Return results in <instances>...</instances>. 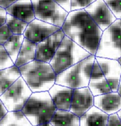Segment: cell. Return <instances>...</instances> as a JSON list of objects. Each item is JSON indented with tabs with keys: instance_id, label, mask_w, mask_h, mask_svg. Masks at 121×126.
I'll return each mask as SVG.
<instances>
[{
	"instance_id": "1",
	"label": "cell",
	"mask_w": 121,
	"mask_h": 126,
	"mask_svg": "<svg viewBox=\"0 0 121 126\" xmlns=\"http://www.w3.org/2000/svg\"><path fill=\"white\" fill-rule=\"evenodd\" d=\"M61 29L65 36L90 55H95L102 31L90 18L84 9L71 11Z\"/></svg>"
},
{
	"instance_id": "2",
	"label": "cell",
	"mask_w": 121,
	"mask_h": 126,
	"mask_svg": "<svg viewBox=\"0 0 121 126\" xmlns=\"http://www.w3.org/2000/svg\"><path fill=\"white\" fill-rule=\"evenodd\" d=\"M19 69L32 93L48 91L55 84L56 74L49 63L35 60Z\"/></svg>"
},
{
	"instance_id": "3",
	"label": "cell",
	"mask_w": 121,
	"mask_h": 126,
	"mask_svg": "<svg viewBox=\"0 0 121 126\" xmlns=\"http://www.w3.org/2000/svg\"><path fill=\"white\" fill-rule=\"evenodd\" d=\"M56 108L48 91L32 93L22 109L23 114L33 126L50 122Z\"/></svg>"
},
{
	"instance_id": "4",
	"label": "cell",
	"mask_w": 121,
	"mask_h": 126,
	"mask_svg": "<svg viewBox=\"0 0 121 126\" xmlns=\"http://www.w3.org/2000/svg\"><path fill=\"white\" fill-rule=\"evenodd\" d=\"M95 60V56L90 55L87 59L61 72L56 75L55 84L73 90L88 87Z\"/></svg>"
},
{
	"instance_id": "5",
	"label": "cell",
	"mask_w": 121,
	"mask_h": 126,
	"mask_svg": "<svg viewBox=\"0 0 121 126\" xmlns=\"http://www.w3.org/2000/svg\"><path fill=\"white\" fill-rule=\"evenodd\" d=\"M90 55L88 51L65 36L49 64L57 75Z\"/></svg>"
},
{
	"instance_id": "6",
	"label": "cell",
	"mask_w": 121,
	"mask_h": 126,
	"mask_svg": "<svg viewBox=\"0 0 121 126\" xmlns=\"http://www.w3.org/2000/svg\"><path fill=\"white\" fill-rule=\"evenodd\" d=\"M121 20L114 23L102 31L95 53V57L118 60L121 58Z\"/></svg>"
},
{
	"instance_id": "7",
	"label": "cell",
	"mask_w": 121,
	"mask_h": 126,
	"mask_svg": "<svg viewBox=\"0 0 121 126\" xmlns=\"http://www.w3.org/2000/svg\"><path fill=\"white\" fill-rule=\"evenodd\" d=\"M31 2L35 19L61 29L69 13L63 10L55 1L31 0Z\"/></svg>"
},
{
	"instance_id": "8",
	"label": "cell",
	"mask_w": 121,
	"mask_h": 126,
	"mask_svg": "<svg viewBox=\"0 0 121 126\" xmlns=\"http://www.w3.org/2000/svg\"><path fill=\"white\" fill-rule=\"evenodd\" d=\"M32 92L22 77H20L0 96V100L8 111H20L30 98Z\"/></svg>"
},
{
	"instance_id": "9",
	"label": "cell",
	"mask_w": 121,
	"mask_h": 126,
	"mask_svg": "<svg viewBox=\"0 0 121 126\" xmlns=\"http://www.w3.org/2000/svg\"><path fill=\"white\" fill-rule=\"evenodd\" d=\"M84 10L101 31L107 29L117 20L103 0H95Z\"/></svg>"
},
{
	"instance_id": "10",
	"label": "cell",
	"mask_w": 121,
	"mask_h": 126,
	"mask_svg": "<svg viewBox=\"0 0 121 126\" xmlns=\"http://www.w3.org/2000/svg\"><path fill=\"white\" fill-rule=\"evenodd\" d=\"M64 37L63 31L60 29L44 41L37 44L35 60L49 63Z\"/></svg>"
},
{
	"instance_id": "11",
	"label": "cell",
	"mask_w": 121,
	"mask_h": 126,
	"mask_svg": "<svg viewBox=\"0 0 121 126\" xmlns=\"http://www.w3.org/2000/svg\"><path fill=\"white\" fill-rule=\"evenodd\" d=\"M60 29V28L51 25L49 23L35 19L27 24L23 36L26 39L37 45L46 39L52 33L58 31Z\"/></svg>"
},
{
	"instance_id": "12",
	"label": "cell",
	"mask_w": 121,
	"mask_h": 126,
	"mask_svg": "<svg viewBox=\"0 0 121 126\" xmlns=\"http://www.w3.org/2000/svg\"><path fill=\"white\" fill-rule=\"evenodd\" d=\"M94 106V96L88 87L74 90L70 111L81 118Z\"/></svg>"
},
{
	"instance_id": "13",
	"label": "cell",
	"mask_w": 121,
	"mask_h": 126,
	"mask_svg": "<svg viewBox=\"0 0 121 126\" xmlns=\"http://www.w3.org/2000/svg\"><path fill=\"white\" fill-rule=\"evenodd\" d=\"M95 61L105 77L112 92H117L120 83L121 65L117 60H113L104 58L95 57Z\"/></svg>"
},
{
	"instance_id": "14",
	"label": "cell",
	"mask_w": 121,
	"mask_h": 126,
	"mask_svg": "<svg viewBox=\"0 0 121 126\" xmlns=\"http://www.w3.org/2000/svg\"><path fill=\"white\" fill-rule=\"evenodd\" d=\"M94 106L107 115L116 114L121 110V96L110 92L94 96Z\"/></svg>"
},
{
	"instance_id": "15",
	"label": "cell",
	"mask_w": 121,
	"mask_h": 126,
	"mask_svg": "<svg viewBox=\"0 0 121 126\" xmlns=\"http://www.w3.org/2000/svg\"><path fill=\"white\" fill-rule=\"evenodd\" d=\"M56 110H70L74 90L60 85L54 84L48 91Z\"/></svg>"
},
{
	"instance_id": "16",
	"label": "cell",
	"mask_w": 121,
	"mask_h": 126,
	"mask_svg": "<svg viewBox=\"0 0 121 126\" xmlns=\"http://www.w3.org/2000/svg\"><path fill=\"white\" fill-rule=\"evenodd\" d=\"M88 89L94 96L105 94L112 92L105 77L101 72L99 64L95 60L88 83Z\"/></svg>"
},
{
	"instance_id": "17",
	"label": "cell",
	"mask_w": 121,
	"mask_h": 126,
	"mask_svg": "<svg viewBox=\"0 0 121 126\" xmlns=\"http://www.w3.org/2000/svg\"><path fill=\"white\" fill-rule=\"evenodd\" d=\"M6 10L7 14H9L27 24L35 19L31 0H18Z\"/></svg>"
},
{
	"instance_id": "18",
	"label": "cell",
	"mask_w": 121,
	"mask_h": 126,
	"mask_svg": "<svg viewBox=\"0 0 121 126\" xmlns=\"http://www.w3.org/2000/svg\"><path fill=\"white\" fill-rule=\"evenodd\" d=\"M109 115L93 106L80 118V126H106Z\"/></svg>"
},
{
	"instance_id": "19",
	"label": "cell",
	"mask_w": 121,
	"mask_h": 126,
	"mask_svg": "<svg viewBox=\"0 0 121 126\" xmlns=\"http://www.w3.org/2000/svg\"><path fill=\"white\" fill-rule=\"evenodd\" d=\"M37 45L26 38L23 41L20 51L19 52L16 62L14 63L17 67L20 68L35 60Z\"/></svg>"
},
{
	"instance_id": "20",
	"label": "cell",
	"mask_w": 121,
	"mask_h": 126,
	"mask_svg": "<svg viewBox=\"0 0 121 126\" xmlns=\"http://www.w3.org/2000/svg\"><path fill=\"white\" fill-rule=\"evenodd\" d=\"M49 122L52 126H80V118L70 110H56Z\"/></svg>"
},
{
	"instance_id": "21",
	"label": "cell",
	"mask_w": 121,
	"mask_h": 126,
	"mask_svg": "<svg viewBox=\"0 0 121 126\" xmlns=\"http://www.w3.org/2000/svg\"><path fill=\"white\" fill-rule=\"evenodd\" d=\"M21 77L20 69L15 65L0 70V96Z\"/></svg>"
},
{
	"instance_id": "22",
	"label": "cell",
	"mask_w": 121,
	"mask_h": 126,
	"mask_svg": "<svg viewBox=\"0 0 121 126\" xmlns=\"http://www.w3.org/2000/svg\"><path fill=\"white\" fill-rule=\"evenodd\" d=\"M0 126H33L26 116L20 111H8L0 121Z\"/></svg>"
},
{
	"instance_id": "23",
	"label": "cell",
	"mask_w": 121,
	"mask_h": 126,
	"mask_svg": "<svg viewBox=\"0 0 121 126\" xmlns=\"http://www.w3.org/2000/svg\"><path fill=\"white\" fill-rule=\"evenodd\" d=\"M23 35H13L3 45L8 55L13 63H15L20 51L23 41L24 40Z\"/></svg>"
},
{
	"instance_id": "24",
	"label": "cell",
	"mask_w": 121,
	"mask_h": 126,
	"mask_svg": "<svg viewBox=\"0 0 121 126\" xmlns=\"http://www.w3.org/2000/svg\"><path fill=\"white\" fill-rule=\"evenodd\" d=\"M6 24L13 35H23L27 27V23L19 19L7 14Z\"/></svg>"
},
{
	"instance_id": "25",
	"label": "cell",
	"mask_w": 121,
	"mask_h": 126,
	"mask_svg": "<svg viewBox=\"0 0 121 126\" xmlns=\"http://www.w3.org/2000/svg\"><path fill=\"white\" fill-rule=\"evenodd\" d=\"M13 65L14 63L8 55L3 45H0V70L7 69Z\"/></svg>"
},
{
	"instance_id": "26",
	"label": "cell",
	"mask_w": 121,
	"mask_h": 126,
	"mask_svg": "<svg viewBox=\"0 0 121 126\" xmlns=\"http://www.w3.org/2000/svg\"><path fill=\"white\" fill-rule=\"evenodd\" d=\"M110 12L117 20H121V1H104Z\"/></svg>"
},
{
	"instance_id": "27",
	"label": "cell",
	"mask_w": 121,
	"mask_h": 126,
	"mask_svg": "<svg viewBox=\"0 0 121 126\" xmlns=\"http://www.w3.org/2000/svg\"><path fill=\"white\" fill-rule=\"evenodd\" d=\"M95 0H70V9L71 11L82 10L88 7Z\"/></svg>"
},
{
	"instance_id": "28",
	"label": "cell",
	"mask_w": 121,
	"mask_h": 126,
	"mask_svg": "<svg viewBox=\"0 0 121 126\" xmlns=\"http://www.w3.org/2000/svg\"><path fill=\"white\" fill-rule=\"evenodd\" d=\"M13 35V34L9 31L6 24H4L2 27H0V45H4L5 43Z\"/></svg>"
},
{
	"instance_id": "29",
	"label": "cell",
	"mask_w": 121,
	"mask_h": 126,
	"mask_svg": "<svg viewBox=\"0 0 121 126\" xmlns=\"http://www.w3.org/2000/svg\"><path fill=\"white\" fill-rule=\"evenodd\" d=\"M106 126H121V120L117 113L109 115Z\"/></svg>"
},
{
	"instance_id": "30",
	"label": "cell",
	"mask_w": 121,
	"mask_h": 126,
	"mask_svg": "<svg viewBox=\"0 0 121 126\" xmlns=\"http://www.w3.org/2000/svg\"><path fill=\"white\" fill-rule=\"evenodd\" d=\"M59 6L65 10L67 13H70L71 12L70 9V0H58V1H55Z\"/></svg>"
},
{
	"instance_id": "31",
	"label": "cell",
	"mask_w": 121,
	"mask_h": 126,
	"mask_svg": "<svg viewBox=\"0 0 121 126\" xmlns=\"http://www.w3.org/2000/svg\"><path fill=\"white\" fill-rule=\"evenodd\" d=\"M6 16H7L6 10L2 9V7H0V27H2L4 24H6Z\"/></svg>"
},
{
	"instance_id": "32",
	"label": "cell",
	"mask_w": 121,
	"mask_h": 126,
	"mask_svg": "<svg viewBox=\"0 0 121 126\" xmlns=\"http://www.w3.org/2000/svg\"><path fill=\"white\" fill-rule=\"evenodd\" d=\"M16 1L17 0H0V7L4 9H7Z\"/></svg>"
},
{
	"instance_id": "33",
	"label": "cell",
	"mask_w": 121,
	"mask_h": 126,
	"mask_svg": "<svg viewBox=\"0 0 121 126\" xmlns=\"http://www.w3.org/2000/svg\"><path fill=\"white\" fill-rule=\"evenodd\" d=\"M7 112H8V110H6V107L4 106L1 100H0V121L3 118L4 116L7 114Z\"/></svg>"
},
{
	"instance_id": "34",
	"label": "cell",
	"mask_w": 121,
	"mask_h": 126,
	"mask_svg": "<svg viewBox=\"0 0 121 126\" xmlns=\"http://www.w3.org/2000/svg\"><path fill=\"white\" fill-rule=\"evenodd\" d=\"M36 126H52L50 122H48V123H45V124H41V125H36Z\"/></svg>"
},
{
	"instance_id": "35",
	"label": "cell",
	"mask_w": 121,
	"mask_h": 126,
	"mask_svg": "<svg viewBox=\"0 0 121 126\" xmlns=\"http://www.w3.org/2000/svg\"><path fill=\"white\" fill-rule=\"evenodd\" d=\"M117 114L118 117L121 119V110H119L118 112H117Z\"/></svg>"
}]
</instances>
